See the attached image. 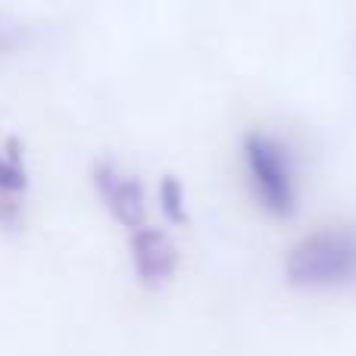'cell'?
<instances>
[{"mask_svg": "<svg viewBox=\"0 0 356 356\" xmlns=\"http://www.w3.org/2000/svg\"><path fill=\"white\" fill-rule=\"evenodd\" d=\"M284 275L297 288L328 291L356 284V225H332L291 247Z\"/></svg>", "mask_w": 356, "mask_h": 356, "instance_id": "6da1fadb", "label": "cell"}, {"mask_svg": "<svg viewBox=\"0 0 356 356\" xmlns=\"http://www.w3.org/2000/svg\"><path fill=\"white\" fill-rule=\"evenodd\" d=\"M244 169L250 178L253 197L266 213L288 219L297 209V178L291 156L275 138L263 131H250L244 138Z\"/></svg>", "mask_w": 356, "mask_h": 356, "instance_id": "7a4b0ae2", "label": "cell"}, {"mask_svg": "<svg viewBox=\"0 0 356 356\" xmlns=\"http://www.w3.org/2000/svg\"><path fill=\"white\" fill-rule=\"evenodd\" d=\"M94 188H97L104 207L113 213V219L122 222L125 228H141L144 222V184L135 175H125L122 169H116L113 163H100L94 169Z\"/></svg>", "mask_w": 356, "mask_h": 356, "instance_id": "3957f363", "label": "cell"}, {"mask_svg": "<svg viewBox=\"0 0 356 356\" xmlns=\"http://www.w3.org/2000/svg\"><path fill=\"white\" fill-rule=\"evenodd\" d=\"M178 253L175 244L169 241V234H163L160 228H135L131 232V266H135L138 278L150 288L169 282L175 272Z\"/></svg>", "mask_w": 356, "mask_h": 356, "instance_id": "277c9868", "label": "cell"}, {"mask_svg": "<svg viewBox=\"0 0 356 356\" xmlns=\"http://www.w3.org/2000/svg\"><path fill=\"white\" fill-rule=\"evenodd\" d=\"M25 166L19 147L0 150V222L16 225L19 209H22V194H25Z\"/></svg>", "mask_w": 356, "mask_h": 356, "instance_id": "5b68a950", "label": "cell"}, {"mask_svg": "<svg viewBox=\"0 0 356 356\" xmlns=\"http://www.w3.org/2000/svg\"><path fill=\"white\" fill-rule=\"evenodd\" d=\"M160 197H163V209L169 213V219L184 222V194H181V188H178L175 178H166V181H163Z\"/></svg>", "mask_w": 356, "mask_h": 356, "instance_id": "8992f818", "label": "cell"}, {"mask_svg": "<svg viewBox=\"0 0 356 356\" xmlns=\"http://www.w3.org/2000/svg\"><path fill=\"white\" fill-rule=\"evenodd\" d=\"M19 44H22V31H19V25L10 22L6 16H0V54L16 50Z\"/></svg>", "mask_w": 356, "mask_h": 356, "instance_id": "52a82bcc", "label": "cell"}]
</instances>
